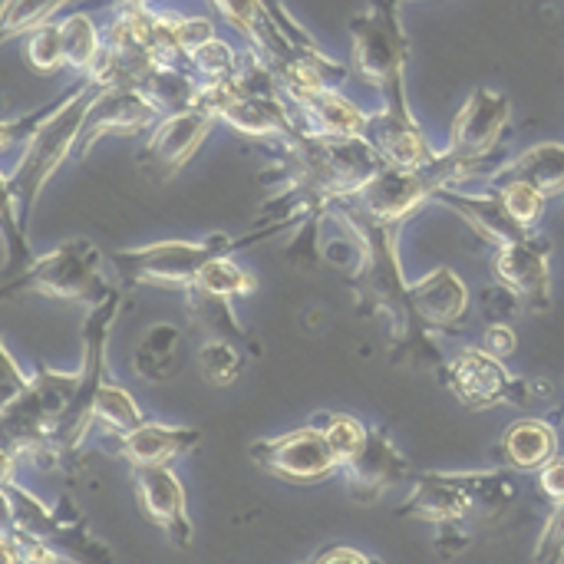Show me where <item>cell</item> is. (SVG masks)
Here are the masks:
<instances>
[{
	"label": "cell",
	"mask_w": 564,
	"mask_h": 564,
	"mask_svg": "<svg viewBox=\"0 0 564 564\" xmlns=\"http://www.w3.org/2000/svg\"><path fill=\"white\" fill-rule=\"evenodd\" d=\"M330 215L347 225L357 241V264L350 284L360 297L364 314H383L393 327V364L416 360L423 367H443V354L433 334L416 321L410 281L403 278V261L397 251V225L373 218L357 198H340L330 205Z\"/></svg>",
	"instance_id": "cell-1"
},
{
	"label": "cell",
	"mask_w": 564,
	"mask_h": 564,
	"mask_svg": "<svg viewBox=\"0 0 564 564\" xmlns=\"http://www.w3.org/2000/svg\"><path fill=\"white\" fill-rule=\"evenodd\" d=\"M281 145L288 155L291 185L284 195L268 202L264 212L268 221L284 225H294V218H304L314 208L330 215L334 202L360 195L370 178L390 165L370 135H334L297 126L288 139H281Z\"/></svg>",
	"instance_id": "cell-2"
},
{
	"label": "cell",
	"mask_w": 564,
	"mask_h": 564,
	"mask_svg": "<svg viewBox=\"0 0 564 564\" xmlns=\"http://www.w3.org/2000/svg\"><path fill=\"white\" fill-rule=\"evenodd\" d=\"M403 0H370L364 13L350 20V66L383 99L370 116V132H403L420 126L406 93L410 40L403 30Z\"/></svg>",
	"instance_id": "cell-3"
},
{
	"label": "cell",
	"mask_w": 564,
	"mask_h": 564,
	"mask_svg": "<svg viewBox=\"0 0 564 564\" xmlns=\"http://www.w3.org/2000/svg\"><path fill=\"white\" fill-rule=\"evenodd\" d=\"M102 83H96L93 76H83L79 86H73L46 116L43 122L33 129V135L23 142L20 155H17V165L10 172H3V188L13 192L26 225H30V215L40 202V192L46 188V182L59 172V165L76 155V145H79V135L86 129V119H89V106L93 99L99 96Z\"/></svg>",
	"instance_id": "cell-4"
},
{
	"label": "cell",
	"mask_w": 564,
	"mask_h": 564,
	"mask_svg": "<svg viewBox=\"0 0 564 564\" xmlns=\"http://www.w3.org/2000/svg\"><path fill=\"white\" fill-rule=\"evenodd\" d=\"M284 228H291V225H284V221H264L258 231L241 235V238H231L225 231L205 235L198 241L169 238V241H155V245H139V248L112 251L109 254V264L132 288H178V291H188L192 284H198L202 271L215 258L231 254L238 248H251L258 241H268V238H274Z\"/></svg>",
	"instance_id": "cell-5"
},
{
	"label": "cell",
	"mask_w": 564,
	"mask_h": 564,
	"mask_svg": "<svg viewBox=\"0 0 564 564\" xmlns=\"http://www.w3.org/2000/svg\"><path fill=\"white\" fill-rule=\"evenodd\" d=\"M83 387V370H53L36 364L26 390L3 403L0 433L7 456H26L30 463L50 469V446L56 430L73 410V400Z\"/></svg>",
	"instance_id": "cell-6"
},
{
	"label": "cell",
	"mask_w": 564,
	"mask_h": 564,
	"mask_svg": "<svg viewBox=\"0 0 564 564\" xmlns=\"http://www.w3.org/2000/svg\"><path fill=\"white\" fill-rule=\"evenodd\" d=\"M516 499V479L506 469L489 473H423L400 506L403 519L449 525L473 516H496Z\"/></svg>",
	"instance_id": "cell-7"
},
{
	"label": "cell",
	"mask_w": 564,
	"mask_h": 564,
	"mask_svg": "<svg viewBox=\"0 0 564 564\" xmlns=\"http://www.w3.org/2000/svg\"><path fill=\"white\" fill-rule=\"evenodd\" d=\"M492 169V175L499 172L489 162H476V159H463L453 149L440 152L433 162L416 165V169H400V165H387L383 172H377L370 178V185L354 195L373 218L387 221V225H403L423 202H433L440 188L456 185V182H469L479 178Z\"/></svg>",
	"instance_id": "cell-8"
},
{
	"label": "cell",
	"mask_w": 564,
	"mask_h": 564,
	"mask_svg": "<svg viewBox=\"0 0 564 564\" xmlns=\"http://www.w3.org/2000/svg\"><path fill=\"white\" fill-rule=\"evenodd\" d=\"M116 288L102 278V251L89 238H66L53 251L33 258L20 274L7 278L0 297L40 294L50 301H83L89 307L102 304Z\"/></svg>",
	"instance_id": "cell-9"
},
{
	"label": "cell",
	"mask_w": 564,
	"mask_h": 564,
	"mask_svg": "<svg viewBox=\"0 0 564 564\" xmlns=\"http://www.w3.org/2000/svg\"><path fill=\"white\" fill-rule=\"evenodd\" d=\"M119 307H122V294L112 291L102 304H96L83 324V387L73 400V410L69 416L63 420V426L56 430L53 436V446H50V469L59 466L63 459H69L89 436V430L96 426V397L102 390V383L109 380V357H106V347H109V330L119 317Z\"/></svg>",
	"instance_id": "cell-10"
},
{
	"label": "cell",
	"mask_w": 564,
	"mask_h": 564,
	"mask_svg": "<svg viewBox=\"0 0 564 564\" xmlns=\"http://www.w3.org/2000/svg\"><path fill=\"white\" fill-rule=\"evenodd\" d=\"M248 456L254 459L258 469H264L268 476L288 486H314L340 473V463L317 423L297 426L274 440H258L251 443Z\"/></svg>",
	"instance_id": "cell-11"
},
{
	"label": "cell",
	"mask_w": 564,
	"mask_h": 564,
	"mask_svg": "<svg viewBox=\"0 0 564 564\" xmlns=\"http://www.w3.org/2000/svg\"><path fill=\"white\" fill-rule=\"evenodd\" d=\"M3 506H7V522L50 542L73 549L76 558H112L109 549H102L89 532L86 522L76 512H59L46 502H40L33 492L20 489L13 482V473H3Z\"/></svg>",
	"instance_id": "cell-12"
},
{
	"label": "cell",
	"mask_w": 564,
	"mask_h": 564,
	"mask_svg": "<svg viewBox=\"0 0 564 564\" xmlns=\"http://www.w3.org/2000/svg\"><path fill=\"white\" fill-rule=\"evenodd\" d=\"M509 122H512V99L499 89L479 86L453 116L449 149L463 159H476V162H489L502 169L499 149H502V135Z\"/></svg>",
	"instance_id": "cell-13"
},
{
	"label": "cell",
	"mask_w": 564,
	"mask_h": 564,
	"mask_svg": "<svg viewBox=\"0 0 564 564\" xmlns=\"http://www.w3.org/2000/svg\"><path fill=\"white\" fill-rule=\"evenodd\" d=\"M215 122H218L215 109L202 99L182 112L162 116L145 139L139 165L149 169L152 178H172L178 169H185V162H192V155L212 135Z\"/></svg>",
	"instance_id": "cell-14"
},
{
	"label": "cell",
	"mask_w": 564,
	"mask_h": 564,
	"mask_svg": "<svg viewBox=\"0 0 564 564\" xmlns=\"http://www.w3.org/2000/svg\"><path fill=\"white\" fill-rule=\"evenodd\" d=\"M443 380L449 393L469 410H492L502 403L516 406L519 377L509 373L506 360L486 347H466L443 364Z\"/></svg>",
	"instance_id": "cell-15"
},
{
	"label": "cell",
	"mask_w": 564,
	"mask_h": 564,
	"mask_svg": "<svg viewBox=\"0 0 564 564\" xmlns=\"http://www.w3.org/2000/svg\"><path fill=\"white\" fill-rule=\"evenodd\" d=\"M492 271H496V281L512 288L522 301H525V311H535V314H545L552 311V241L539 231L525 235V238H516V241H506L496 248V258H492Z\"/></svg>",
	"instance_id": "cell-16"
},
{
	"label": "cell",
	"mask_w": 564,
	"mask_h": 564,
	"mask_svg": "<svg viewBox=\"0 0 564 564\" xmlns=\"http://www.w3.org/2000/svg\"><path fill=\"white\" fill-rule=\"evenodd\" d=\"M132 489L142 516L175 545L188 549L195 525L188 516V496L172 466H132Z\"/></svg>",
	"instance_id": "cell-17"
},
{
	"label": "cell",
	"mask_w": 564,
	"mask_h": 564,
	"mask_svg": "<svg viewBox=\"0 0 564 564\" xmlns=\"http://www.w3.org/2000/svg\"><path fill=\"white\" fill-rule=\"evenodd\" d=\"M162 119V112L152 106V99L135 86H102L99 96L89 106L86 129L76 145V159H86L93 145L102 135H139L152 129Z\"/></svg>",
	"instance_id": "cell-18"
},
{
	"label": "cell",
	"mask_w": 564,
	"mask_h": 564,
	"mask_svg": "<svg viewBox=\"0 0 564 564\" xmlns=\"http://www.w3.org/2000/svg\"><path fill=\"white\" fill-rule=\"evenodd\" d=\"M350 489V499L360 506H373L380 502L393 486L410 479V459L393 446V440L387 436V430H370L367 446L360 449V456L340 469Z\"/></svg>",
	"instance_id": "cell-19"
},
{
	"label": "cell",
	"mask_w": 564,
	"mask_h": 564,
	"mask_svg": "<svg viewBox=\"0 0 564 564\" xmlns=\"http://www.w3.org/2000/svg\"><path fill=\"white\" fill-rule=\"evenodd\" d=\"M410 297H413L416 321L430 334L433 330L459 334L463 324H466V314H469V301H473L466 281L446 264L423 274L420 281H410Z\"/></svg>",
	"instance_id": "cell-20"
},
{
	"label": "cell",
	"mask_w": 564,
	"mask_h": 564,
	"mask_svg": "<svg viewBox=\"0 0 564 564\" xmlns=\"http://www.w3.org/2000/svg\"><path fill=\"white\" fill-rule=\"evenodd\" d=\"M433 202L443 205V208H449V212H456L473 231H479V235H482L489 245H496V248L506 245V241H516V238L532 235V231H525V228L509 215V208H506L499 188H489L486 195H466V192H456L453 185H446V188L436 192Z\"/></svg>",
	"instance_id": "cell-21"
},
{
	"label": "cell",
	"mask_w": 564,
	"mask_h": 564,
	"mask_svg": "<svg viewBox=\"0 0 564 564\" xmlns=\"http://www.w3.org/2000/svg\"><path fill=\"white\" fill-rule=\"evenodd\" d=\"M202 443V430L195 426H169V423H142L122 436H116V453L129 466H172V459L192 453Z\"/></svg>",
	"instance_id": "cell-22"
},
{
	"label": "cell",
	"mask_w": 564,
	"mask_h": 564,
	"mask_svg": "<svg viewBox=\"0 0 564 564\" xmlns=\"http://www.w3.org/2000/svg\"><path fill=\"white\" fill-rule=\"evenodd\" d=\"M297 112V122L311 132H334V135H367L370 116L344 96L337 86H324L314 93H301L288 99Z\"/></svg>",
	"instance_id": "cell-23"
},
{
	"label": "cell",
	"mask_w": 564,
	"mask_h": 564,
	"mask_svg": "<svg viewBox=\"0 0 564 564\" xmlns=\"http://www.w3.org/2000/svg\"><path fill=\"white\" fill-rule=\"evenodd\" d=\"M185 354H188V334L178 324L162 321L139 337L129 367L142 383H169L182 373Z\"/></svg>",
	"instance_id": "cell-24"
},
{
	"label": "cell",
	"mask_w": 564,
	"mask_h": 564,
	"mask_svg": "<svg viewBox=\"0 0 564 564\" xmlns=\"http://www.w3.org/2000/svg\"><path fill=\"white\" fill-rule=\"evenodd\" d=\"M499 449H502L506 466L522 469V473H539L549 459L558 456V433L549 420L529 416L506 430Z\"/></svg>",
	"instance_id": "cell-25"
},
{
	"label": "cell",
	"mask_w": 564,
	"mask_h": 564,
	"mask_svg": "<svg viewBox=\"0 0 564 564\" xmlns=\"http://www.w3.org/2000/svg\"><path fill=\"white\" fill-rule=\"evenodd\" d=\"M135 89H142L162 116H172V112H182V109L195 106L202 99L205 83L195 73H188L185 66H178V63H155L135 83Z\"/></svg>",
	"instance_id": "cell-26"
},
{
	"label": "cell",
	"mask_w": 564,
	"mask_h": 564,
	"mask_svg": "<svg viewBox=\"0 0 564 564\" xmlns=\"http://www.w3.org/2000/svg\"><path fill=\"white\" fill-rule=\"evenodd\" d=\"M492 178H519L542 188L549 198L564 195V142H539L529 152L502 162Z\"/></svg>",
	"instance_id": "cell-27"
},
{
	"label": "cell",
	"mask_w": 564,
	"mask_h": 564,
	"mask_svg": "<svg viewBox=\"0 0 564 564\" xmlns=\"http://www.w3.org/2000/svg\"><path fill=\"white\" fill-rule=\"evenodd\" d=\"M251 357V347L228 340V337H205V344L195 354V367L208 387H231Z\"/></svg>",
	"instance_id": "cell-28"
},
{
	"label": "cell",
	"mask_w": 564,
	"mask_h": 564,
	"mask_svg": "<svg viewBox=\"0 0 564 564\" xmlns=\"http://www.w3.org/2000/svg\"><path fill=\"white\" fill-rule=\"evenodd\" d=\"M59 30H63V53H66V66L73 69V73H79V76H89L93 69H96V63H99V56H102V50H106V36H102V30L93 23V17L89 13H69L63 23H59Z\"/></svg>",
	"instance_id": "cell-29"
},
{
	"label": "cell",
	"mask_w": 564,
	"mask_h": 564,
	"mask_svg": "<svg viewBox=\"0 0 564 564\" xmlns=\"http://www.w3.org/2000/svg\"><path fill=\"white\" fill-rule=\"evenodd\" d=\"M185 294H188L192 321H195L208 337H228V340H238V344H245V347L254 350V344H251L248 334L241 330V321H238L235 311H231V297L208 294V291H202L198 284H192Z\"/></svg>",
	"instance_id": "cell-30"
},
{
	"label": "cell",
	"mask_w": 564,
	"mask_h": 564,
	"mask_svg": "<svg viewBox=\"0 0 564 564\" xmlns=\"http://www.w3.org/2000/svg\"><path fill=\"white\" fill-rule=\"evenodd\" d=\"M311 423H317V426L324 430V436H327V443H330V449H334V456H337L340 469H344V466H350V463L360 456V449L367 446V436H370V426H367V423H360V420H357V416H350V413L324 410V413H317Z\"/></svg>",
	"instance_id": "cell-31"
},
{
	"label": "cell",
	"mask_w": 564,
	"mask_h": 564,
	"mask_svg": "<svg viewBox=\"0 0 564 564\" xmlns=\"http://www.w3.org/2000/svg\"><path fill=\"white\" fill-rule=\"evenodd\" d=\"M142 423H145V416H142V406L135 403V397L106 380L96 397V426H102L109 436H122Z\"/></svg>",
	"instance_id": "cell-32"
},
{
	"label": "cell",
	"mask_w": 564,
	"mask_h": 564,
	"mask_svg": "<svg viewBox=\"0 0 564 564\" xmlns=\"http://www.w3.org/2000/svg\"><path fill=\"white\" fill-rule=\"evenodd\" d=\"M492 188H499L509 215L525 228V231H535L539 221L545 218L549 212V195L529 182H519V178H492Z\"/></svg>",
	"instance_id": "cell-33"
},
{
	"label": "cell",
	"mask_w": 564,
	"mask_h": 564,
	"mask_svg": "<svg viewBox=\"0 0 564 564\" xmlns=\"http://www.w3.org/2000/svg\"><path fill=\"white\" fill-rule=\"evenodd\" d=\"M198 288L208 291V294H218V297H231V301H235V297L254 294V291H258V281H254L251 271L238 268V264L231 261V254H221V258H215V261L202 271Z\"/></svg>",
	"instance_id": "cell-34"
},
{
	"label": "cell",
	"mask_w": 564,
	"mask_h": 564,
	"mask_svg": "<svg viewBox=\"0 0 564 564\" xmlns=\"http://www.w3.org/2000/svg\"><path fill=\"white\" fill-rule=\"evenodd\" d=\"M23 56H26V63L36 69V73H59L63 66H66V53H63V30H59V23H53V20H46V23H40V26H33L30 30V36H26V50H23Z\"/></svg>",
	"instance_id": "cell-35"
},
{
	"label": "cell",
	"mask_w": 564,
	"mask_h": 564,
	"mask_svg": "<svg viewBox=\"0 0 564 564\" xmlns=\"http://www.w3.org/2000/svg\"><path fill=\"white\" fill-rule=\"evenodd\" d=\"M238 59H241V56L231 50V43H225V40H218V36L205 40L202 46H195V50L188 53V66H192V73H195L205 86L228 79V76L238 69Z\"/></svg>",
	"instance_id": "cell-36"
},
{
	"label": "cell",
	"mask_w": 564,
	"mask_h": 564,
	"mask_svg": "<svg viewBox=\"0 0 564 564\" xmlns=\"http://www.w3.org/2000/svg\"><path fill=\"white\" fill-rule=\"evenodd\" d=\"M66 3H73V0H7L3 3V20H0L3 40H13L20 33H30L33 26L46 23Z\"/></svg>",
	"instance_id": "cell-37"
},
{
	"label": "cell",
	"mask_w": 564,
	"mask_h": 564,
	"mask_svg": "<svg viewBox=\"0 0 564 564\" xmlns=\"http://www.w3.org/2000/svg\"><path fill=\"white\" fill-rule=\"evenodd\" d=\"M3 558L10 564L17 562H56V558H63L50 542H43V539H36V535H30V532H23V529H17V525H10L7 522V529H3Z\"/></svg>",
	"instance_id": "cell-38"
},
{
	"label": "cell",
	"mask_w": 564,
	"mask_h": 564,
	"mask_svg": "<svg viewBox=\"0 0 564 564\" xmlns=\"http://www.w3.org/2000/svg\"><path fill=\"white\" fill-rule=\"evenodd\" d=\"M519 311H525V301L512 291V288H506V284H492V288H486L482 294H479V314L489 321V324H499V321H512Z\"/></svg>",
	"instance_id": "cell-39"
},
{
	"label": "cell",
	"mask_w": 564,
	"mask_h": 564,
	"mask_svg": "<svg viewBox=\"0 0 564 564\" xmlns=\"http://www.w3.org/2000/svg\"><path fill=\"white\" fill-rule=\"evenodd\" d=\"M535 562H564V499L555 502L535 549Z\"/></svg>",
	"instance_id": "cell-40"
},
{
	"label": "cell",
	"mask_w": 564,
	"mask_h": 564,
	"mask_svg": "<svg viewBox=\"0 0 564 564\" xmlns=\"http://www.w3.org/2000/svg\"><path fill=\"white\" fill-rule=\"evenodd\" d=\"M482 347H486L489 354H496V357L509 360V357L519 350V337H516V330H512V321L489 324V327L482 330Z\"/></svg>",
	"instance_id": "cell-41"
},
{
	"label": "cell",
	"mask_w": 564,
	"mask_h": 564,
	"mask_svg": "<svg viewBox=\"0 0 564 564\" xmlns=\"http://www.w3.org/2000/svg\"><path fill=\"white\" fill-rule=\"evenodd\" d=\"M539 486H542V492H545L552 502H562L564 499V456L549 459V463L539 469Z\"/></svg>",
	"instance_id": "cell-42"
},
{
	"label": "cell",
	"mask_w": 564,
	"mask_h": 564,
	"mask_svg": "<svg viewBox=\"0 0 564 564\" xmlns=\"http://www.w3.org/2000/svg\"><path fill=\"white\" fill-rule=\"evenodd\" d=\"M0 354H3V370H7V380H3V403H7V400L20 397V393L26 390V383H30V380L20 373V367H17V360H13V354H10L7 347H3Z\"/></svg>",
	"instance_id": "cell-43"
},
{
	"label": "cell",
	"mask_w": 564,
	"mask_h": 564,
	"mask_svg": "<svg viewBox=\"0 0 564 564\" xmlns=\"http://www.w3.org/2000/svg\"><path fill=\"white\" fill-rule=\"evenodd\" d=\"M314 562L321 564H330V562H357V564H367L373 562L370 555H364V552H354V549H344V545H334V549H327V552H321V555H314Z\"/></svg>",
	"instance_id": "cell-44"
},
{
	"label": "cell",
	"mask_w": 564,
	"mask_h": 564,
	"mask_svg": "<svg viewBox=\"0 0 564 564\" xmlns=\"http://www.w3.org/2000/svg\"><path fill=\"white\" fill-rule=\"evenodd\" d=\"M116 7H126V3H152V0H112Z\"/></svg>",
	"instance_id": "cell-45"
}]
</instances>
